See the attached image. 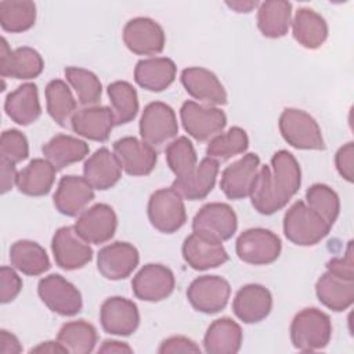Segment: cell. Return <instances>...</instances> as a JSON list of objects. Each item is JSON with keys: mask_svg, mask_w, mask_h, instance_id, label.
<instances>
[{"mask_svg": "<svg viewBox=\"0 0 354 354\" xmlns=\"http://www.w3.org/2000/svg\"><path fill=\"white\" fill-rule=\"evenodd\" d=\"M36 21V6L29 0L0 1V25L10 33L29 30Z\"/></svg>", "mask_w": 354, "mask_h": 354, "instance_id": "cell-39", "label": "cell"}, {"mask_svg": "<svg viewBox=\"0 0 354 354\" xmlns=\"http://www.w3.org/2000/svg\"><path fill=\"white\" fill-rule=\"evenodd\" d=\"M271 184L278 198L288 205L293 195L297 194L301 184L300 165L296 158L286 149L275 152L271 158Z\"/></svg>", "mask_w": 354, "mask_h": 354, "instance_id": "cell-25", "label": "cell"}, {"mask_svg": "<svg viewBox=\"0 0 354 354\" xmlns=\"http://www.w3.org/2000/svg\"><path fill=\"white\" fill-rule=\"evenodd\" d=\"M329 231L330 225L303 201L295 202L283 216V234L295 245H317Z\"/></svg>", "mask_w": 354, "mask_h": 354, "instance_id": "cell-2", "label": "cell"}, {"mask_svg": "<svg viewBox=\"0 0 354 354\" xmlns=\"http://www.w3.org/2000/svg\"><path fill=\"white\" fill-rule=\"evenodd\" d=\"M44 158L51 162L57 170L80 162L88 155V144L77 137L57 134L41 148Z\"/></svg>", "mask_w": 354, "mask_h": 354, "instance_id": "cell-34", "label": "cell"}, {"mask_svg": "<svg viewBox=\"0 0 354 354\" xmlns=\"http://www.w3.org/2000/svg\"><path fill=\"white\" fill-rule=\"evenodd\" d=\"M122 165L108 148L97 149L83 166V177L94 189L106 191L122 177Z\"/></svg>", "mask_w": 354, "mask_h": 354, "instance_id": "cell-27", "label": "cell"}, {"mask_svg": "<svg viewBox=\"0 0 354 354\" xmlns=\"http://www.w3.org/2000/svg\"><path fill=\"white\" fill-rule=\"evenodd\" d=\"M147 210L152 227L163 234L176 232L187 221L183 198L171 187L155 191L148 201Z\"/></svg>", "mask_w": 354, "mask_h": 354, "instance_id": "cell-4", "label": "cell"}, {"mask_svg": "<svg viewBox=\"0 0 354 354\" xmlns=\"http://www.w3.org/2000/svg\"><path fill=\"white\" fill-rule=\"evenodd\" d=\"M180 118L184 130L196 141L212 140L227 124V116L220 108L195 101H185L181 105Z\"/></svg>", "mask_w": 354, "mask_h": 354, "instance_id": "cell-6", "label": "cell"}, {"mask_svg": "<svg viewBox=\"0 0 354 354\" xmlns=\"http://www.w3.org/2000/svg\"><path fill=\"white\" fill-rule=\"evenodd\" d=\"M181 252L185 263L196 271L216 268L228 261V253L221 241L195 231L184 239Z\"/></svg>", "mask_w": 354, "mask_h": 354, "instance_id": "cell-12", "label": "cell"}, {"mask_svg": "<svg viewBox=\"0 0 354 354\" xmlns=\"http://www.w3.org/2000/svg\"><path fill=\"white\" fill-rule=\"evenodd\" d=\"M112 112L115 116V124H126L131 122L138 113V97L136 88L123 80L111 83L106 88Z\"/></svg>", "mask_w": 354, "mask_h": 354, "instance_id": "cell-40", "label": "cell"}, {"mask_svg": "<svg viewBox=\"0 0 354 354\" xmlns=\"http://www.w3.org/2000/svg\"><path fill=\"white\" fill-rule=\"evenodd\" d=\"M176 279L173 271L163 266L145 264L133 278L131 289L137 299L144 301H160L171 295Z\"/></svg>", "mask_w": 354, "mask_h": 354, "instance_id": "cell-14", "label": "cell"}, {"mask_svg": "<svg viewBox=\"0 0 354 354\" xmlns=\"http://www.w3.org/2000/svg\"><path fill=\"white\" fill-rule=\"evenodd\" d=\"M225 4L236 12H250L254 7L259 6L257 1H227Z\"/></svg>", "mask_w": 354, "mask_h": 354, "instance_id": "cell-55", "label": "cell"}, {"mask_svg": "<svg viewBox=\"0 0 354 354\" xmlns=\"http://www.w3.org/2000/svg\"><path fill=\"white\" fill-rule=\"evenodd\" d=\"M73 227L86 242L100 245L115 235L118 217L109 205L95 203L79 214Z\"/></svg>", "mask_w": 354, "mask_h": 354, "instance_id": "cell-15", "label": "cell"}, {"mask_svg": "<svg viewBox=\"0 0 354 354\" xmlns=\"http://www.w3.org/2000/svg\"><path fill=\"white\" fill-rule=\"evenodd\" d=\"M44 69V61L39 51L32 47H18L11 50L7 40L1 37L0 44V75L29 80L37 77Z\"/></svg>", "mask_w": 354, "mask_h": 354, "instance_id": "cell-16", "label": "cell"}, {"mask_svg": "<svg viewBox=\"0 0 354 354\" xmlns=\"http://www.w3.org/2000/svg\"><path fill=\"white\" fill-rule=\"evenodd\" d=\"M292 32L295 40L308 50L321 47L328 37V25L324 17L311 8L301 7L296 11Z\"/></svg>", "mask_w": 354, "mask_h": 354, "instance_id": "cell-33", "label": "cell"}, {"mask_svg": "<svg viewBox=\"0 0 354 354\" xmlns=\"http://www.w3.org/2000/svg\"><path fill=\"white\" fill-rule=\"evenodd\" d=\"M4 111L19 126H28L36 122L41 115L37 86L35 83H25L10 93L4 101Z\"/></svg>", "mask_w": 354, "mask_h": 354, "instance_id": "cell-29", "label": "cell"}, {"mask_svg": "<svg viewBox=\"0 0 354 354\" xmlns=\"http://www.w3.org/2000/svg\"><path fill=\"white\" fill-rule=\"evenodd\" d=\"M181 83L185 91L205 105L227 104V93L218 77L209 69L191 66L181 72Z\"/></svg>", "mask_w": 354, "mask_h": 354, "instance_id": "cell-22", "label": "cell"}, {"mask_svg": "<svg viewBox=\"0 0 354 354\" xmlns=\"http://www.w3.org/2000/svg\"><path fill=\"white\" fill-rule=\"evenodd\" d=\"M159 354H174V353H201L199 346L185 336H171L165 339L159 348Z\"/></svg>", "mask_w": 354, "mask_h": 354, "instance_id": "cell-50", "label": "cell"}, {"mask_svg": "<svg viewBox=\"0 0 354 354\" xmlns=\"http://www.w3.org/2000/svg\"><path fill=\"white\" fill-rule=\"evenodd\" d=\"M123 41L137 55H156L163 51L166 36L163 28L156 21L137 17L124 25Z\"/></svg>", "mask_w": 354, "mask_h": 354, "instance_id": "cell-11", "label": "cell"}, {"mask_svg": "<svg viewBox=\"0 0 354 354\" xmlns=\"http://www.w3.org/2000/svg\"><path fill=\"white\" fill-rule=\"evenodd\" d=\"M115 124V116L109 106H87L76 111L71 120V129L91 141L104 142L109 138Z\"/></svg>", "mask_w": 354, "mask_h": 354, "instance_id": "cell-26", "label": "cell"}, {"mask_svg": "<svg viewBox=\"0 0 354 354\" xmlns=\"http://www.w3.org/2000/svg\"><path fill=\"white\" fill-rule=\"evenodd\" d=\"M177 66L167 57H151L137 62L134 68L136 83L148 91H163L176 79Z\"/></svg>", "mask_w": 354, "mask_h": 354, "instance_id": "cell-28", "label": "cell"}, {"mask_svg": "<svg viewBox=\"0 0 354 354\" xmlns=\"http://www.w3.org/2000/svg\"><path fill=\"white\" fill-rule=\"evenodd\" d=\"M140 136L152 148L162 147L178 133L177 118L173 108L165 102H149L140 119Z\"/></svg>", "mask_w": 354, "mask_h": 354, "instance_id": "cell-7", "label": "cell"}, {"mask_svg": "<svg viewBox=\"0 0 354 354\" xmlns=\"http://www.w3.org/2000/svg\"><path fill=\"white\" fill-rule=\"evenodd\" d=\"M98 353H116V354H123V353H133V348L124 343V342H119V340H105L102 343V346L98 348Z\"/></svg>", "mask_w": 354, "mask_h": 354, "instance_id": "cell-53", "label": "cell"}, {"mask_svg": "<svg viewBox=\"0 0 354 354\" xmlns=\"http://www.w3.org/2000/svg\"><path fill=\"white\" fill-rule=\"evenodd\" d=\"M217 174L218 162L210 156H206L187 177L176 178L171 184V188L183 199L201 201L205 199L214 188Z\"/></svg>", "mask_w": 354, "mask_h": 354, "instance_id": "cell-24", "label": "cell"}, {"mask_svg": "<svg viewBox=\"0 0 354 354\" xmlns=\"http://www.w3.org/2000/svg\"><path fill=\"white\" fill-rule=\"evenodd\" d=\"M292 24V4L283 0H267L257 10V28L263 36L278 39L288 33Z\"/></svg>", "mask_w": 354, "mask_h": 354, "instance_id": "cell-35", "label": "cell"}, {"mask_svg": "<svg viewBox=\"0 0 354 354\" xmlns=\"http://www.w3.org/2000/svg\"><path fill=\"white\" fill-rule=\"evenodd\" d=\"M30 353H51V354H54V353H68V351L58 340L57 342L48 340V342H43L39 346L30 348Z\"/></svg>", "mask_w": 354, "mask_h": 354, "instance_id": "cell-54", "label": "cell"}, {"mask_svg": "<svg viewBox=\"0 0 354 354\" xmlns=\"http://www.w3.org/2000/svg\"><path fill=\"white\" fill-rule=\"evenodd\" d=\"M94 199V188L84 177L64 176L54 194L55 209L68 217H76L86 210V206Z\"/></svg>", "mask_w": 354, "mask_h": 354, "instance_id": "cell-21", "label": "cell"}, {"mask_svg": "<svg viewBox=\"0 0 354 354\" xmlns=\"http://www.w3.org/2000/svg\"><path fill=\"white\" fill-rule=\"evenodd\" d=\"M113 153L123 170L133 177L149 174L158 162L156 149L136 137H123L115 141Z\"/></svg>", "mask_w": 354, "mask_h": 354, "instance_id": "cell-18", "label": "cell"}, {"mask_svg": "<svg viewBox=\"0 0 354 354\" xmlns=\"http://www.w3.org/2000/svg\"><path fill=\"white\" fill-rule=\"evenodd\" d=\"M260 169V158L256 153H246L221 174L220 188L228 199H243L250 195L253 183Z\"/></svg>", "mask_w": 354, "mask_h": 354, "instance_id": "cell-20", "label": "cell"}, {"mask_svg": "<svg viewBox=\"0 0 354 354\" xmlns=\"http://www.w3.org/2000/svg\"><path fill=\"white\" fill-rule=\"evenodd\" d=\"M57 340L72 354H88L94 350L97 343L95 328L84 321H71L61 326Z\"/></svg>", "mask_w": 354, "mask_h": 354, "instance_id": "cell-38", "label": "cell"}, {"mask_svg": "<svg viewBox=\"0 0 354 354\" xmlns=\"http://www.w3.org/2000/svg\"><path fill=\"white\" fill-rule=\"evenodd\" d=\"M307 206L322 217L330 227L339 217L340 201L337 194L326 184H314L306 191Z\"/></svg>", "mask_w": 354, "mask_h": 354, "instance_id": "cell-45", "label": "cell"}, {"mask_svg": "<svg viewBox=\"0 0 354 354\" xmlns=\"http://www.w3.org/2000/svg\"><path fill=\"white\" fill-rule=\"evenodd\" d=\"M66 80L77 95V102L83 106H94L100 102L102 84L95 73L88 69L68 66L64 71Z\"/></svg>", "mask_w": 354, "mask_h": 354, "instance_id": "cell-41", "label": "cell"}, {"mask_svg": "<svg viewBox=\"0 0 354 354\" xmlns=\"http://www.w3.org/2000/svg\"><path fill=\"white\" fill-rule=\"evenodd\" d=\"M249 196L252 201V206L260 214L270 216L286 206L278 198V195L275 194V191L272 188L271 170H270V166H267V165L260 166Z\"/></svg>", "mask_w": 354, "mask_h": 354, "instance_id": "cell-42", "label": "cell"}, {"mask_svg": "<svg viewBox=\"0 0 354 354\" xmlns=\"http://www.w3.org/2000/svg\"><path fill=\"white\" fill-rule=\"evenodd\" d=\"M242 337L239 324L223 317L209 325L203 336V347L209 354H235L241 350Z\"/></svg>", "mask_w": 354, "mask_h": 354, "instance_id": "cell-30", "label": "cell"}, {"mask_svg": "<svg viewBox=\"0 0 354 354\" xmlns=\"http://www.w3.org/2000/svg\"><path fill=\"white\" fill-rule=\"evenodd\" d=\"M326 271L343 278L354 281V256H353V241L347 243L346 252L342 257L330 259L326 263Z\"/></svg>", "mask_w": 354, "mask_h": 354, "instance_id": "cell-48", "label": "cell"}, {"mask_svg": "<svg viewBox=\"0 0 354 354\" xmlns=\"http://www.w3.org/2000/svg\"><path fill=\"white\" fill-rule=\"evenodd\" d=\"M272 308L270 290L259 283L242 286L232 301V311L245 324H257L268 317Z\"/></svg>", "mask_w": 354, "mask_h": 354, "instance_id": "cell-23", "label": "cell"}, {"mask_svg": "<svg viewBox=\"0 0 354 354\" xmlns=\"http://www.w3.org/2000/svg\"><path fill=\"white\" fill-rule=\"evenodd\" d=\"M29 155V145L26 137L15 129L1 133L0 138V158L14 165L25 160Z\"/></svg>", "mask_w": 354, "mask_h": 354, "instance_id": "cell-46", "label": "cell"}, {"mask_svg": "<svg viewBox=\"0 0 354 354\" xmlns=\"http://www.w3.org/2000/svg\"><path fill=\"white\" fill-rule=\"evenodd\" d=\"M37 295L53 313L62 317H73L83 307L77 288L59 274L41 278L37 285Z\"/></svg>", "mask_w": 354, "mask_h": 354, "instance_id": "cell-8", "label": "cell"}, {"mask_svg": "<svg viewBox=\"0 0 354 354\" xmlns=\"http://www.w3.org/2000/svg\"><path fill=\"white\" fill-rule=\"evenodd\" d=\"M236 228L238 218L234 209L221 202L206 203L192 220V231L213 236L221 242L232 238Z\"/></svg>", "mask_w": 354, "mask_h": 354, "instance_id": "cell-13", "label": "cell"}, {"mask_svg": "<svg viewBox=\"0 0 354 354\" xmlns=\"http://www.w3.org/2000/svg\"><path fill=\"white\" fill-rule=\"evenodd\" d=\"M231 286L227 279L218 275H202L195 278L187 289V299L191 306L203 314L221 311L230 299Z\"/></svg>", "mask_w": 354, "mask_h": 354, "instance_id": "cell-9", "label": "cell"}, {"mask_svg": "<svg viewBox=\"0 0 354 354\" xmlns=\"http://www.w3.org/2000/svg\"><path fill=\"white\" fill-rule=\"evenodd\" d=\"M165 152H166L167 166L170 167L176 178L187 177L189 173L194 171V169L198 165V156H196L195 148L185 136H181L173 140L166 147Z\"/></svg>", "mask_w": 354, "mask_h": 354, "instance_id": "cell-44", "label": "cell"}, {"mask_svg": "<svg viewBox=\"0 0 354 354\" xmlns=\"http://www.w3.org/2000/svg\"><path fill=\"white\" fill-rule=\"evenodd\" d=\"M138 250L129 242H113L104 246L97 256L100 274L109 281L127 278L138 266Z\"/></svg>", "mask_w": 354, "mask_h": 354, "instance_id": "cell-19", "label": "cell"}, {"mask_svg": "<svg viewBox=\"0 0 354 354\" xmlns=\"http://www.w3.org/2000/svg\"><path fill=\"white\" fill-rule=\"evenodd\" d=\"M332 322L326 313L308 307L297 313L290 324V342L300 351H317L328 346Z\"/></svg>", "mask_w": 354, "mask_h": 354, "instance_id": "cell-1", "label": "cell"}, {"mask_svg": "<svg viewBox=\"0 0 354 354\" xmlns=\"http://www.w3.org/2000/svg\"><path fill=\"white\" fill-rule=\"evenodd\" d=\"M0 171H1V194H6L14 185H17L18 171L14 163L1 158H0Z\"/></svg>", "mask_w": 354, "mask_h": 354, "instance_id": "cell-51", "label": "cell"}, {"mask_svg": "<svg viewBox=\"0 0 354 354\" xmlns=\"http://www.w3.org/2000/svg\"><path fill=\"white\" fill-rule=\"evenodd\" d=\"M249 147V138L243 129L234 126L225 133H220L209 141L206 155L217 162L228 160L235 155L243 153Z\"/></svg>", "mask_w": 354, "mask_h": 354, "instance_id": "cell-43", "label": "cell"}, {"mask_svg": "<svg viewBox=\"0 0 354 354\" xmlns=\"http://www.w3.org/2000/svg\"><path fill=\"white\" fill-rule=\"evenodd\" d=\"M10 263L19 272L41 275L50 268V259L43 246L29 239H19L10 248Z\"/></svg>", "mask_w": 354, "mask_h": 354, "instance_id": "cell-36", "label": "cell"}, {"mask_svg": "<svg viewBox=\"0 0 354 354\" xmlns=\"http://www.w3.org/2000/svg\"><path fill=\"white\" fill-rule=\"evenodd\" d=\"M51 250L58 267L73 271L84 267L93 259V249L75 230V227H61L51 241Z\"/></svg>", "mask_w": 354, "mask_h": 354, "instance_id": "cell-10", "label": "cell"}, {"mask_svg": "<svg viewBox=\"0 0 354 354\" xmlns=\"http://www.w3.org/2000/svg\"><path fill=\"white\" fill-rule=\"evenodd\" d=\"M335 165L339 174L348 183L354 180V145L347 142L340 147L335 155Z\"/></svg>", "mask_w": 354, "mask_h": 354, "instance_id": "cell-49", "label": "cell"}, {"mask_svg": "<svg viewBox=\"0 0 354 354\" xmlns=\"http://www.w3.org/2000/svg\"><path fill=\"white\" fill-rule=\"evenodd\" d=\"M100 321L106 333L129 336L134 333L140 325V313L134 301L126 297L113 296L102 303Z\"/></svg>", "mask_w": 354, "mask_h": 354, "instance_id": "cell-17", "label": "cell"}, {"mask_svg": "<svg viewBox=\"0 0 354 354\" xmlns=\"http://www.w3.org/2000/svg\"><path fill=\"white\" fill-rule=\"evenodd\" d=\"M46 105L51 119L61 127H71V120L76 113L77 102L61 79H54L46 86Z\"/></svg>", "mask_w": 354, "mask_h": 354, "instance_id": "cell-37", "label": "cell"}, {"mask_svg": "<svg viewBox=\"0 0 354 354\" xmlns=\"http://www.w3.org/2000/svg\"><path fill=\"white\" fill-rule=\"evenodd\" d=\"M278 127L283 140L297 149H324V137L317 120L307 112L296 108L282 111Z\"/></svg>", "mask_w": 354, "mask_h": 354, "instance_id": "cell-3", "label": "cell"}, {"mask_svg": "<svg viewBox=\"0 0 354 354\" xmlns=\"http://www.w3.org/2000/svg\"><path fill=\"white\" fill-rule=\"evenodd\" d=\"M318 300L333 311H344L354 303V281L343 279L329 271L324 272L317 283Z\"/></svg>", "mask_w": 354, "mask_h": 354, "instance_id": "cell-32", "label": "cell"}, {"mask_svg": "<svg viewBox=\"0 0 354 354\" xmlns=\"http://www.w3.org/2000/svg\"><path fill=\"white\" fill-rule=\"evenodd\" d=\"M55 166L47 159L36 158L18 171L17 188L21 194L28 196L47 195L55 181Z\"/></svg>", "mask_w": 354, "mask_h": 354, "instance_id": "cell-31", "label": "cell"}, {"mask_svg": "<svg viewBox=\"0 0 354 354\" xmlns=\"http://www.w3.org/2000/svg\"><path fill=\"white\" fill-rule=\"evenodd\" d=\"M22 289V279L19 275L7 266L0 268V301L7 304L12 301Z\"/></svg>", "mask_w": 354, "mask_h": 354, "instance_id": "cell-47", "label": "cell"}, {"mask_svg": "<svg viewBox=\"0 0 354 354\" xmlns=\"http://www.w3.org/2000/svg\"><path fill=\"white\" fill-rule=\"evenodd\" d=\"M281 239L266 228H249L243 231L235 243L238 257L248 264L266 266L274 263L281 254Z\"/></svg>", "mask_w": 354, "mask_h": 354, "instance_id": "cell-5", "label": "cell"}, {"mask_svg": "<svg viewBox=\"0 0 354 354\" xmlns=\"http://www.w3.org/2000/svg\"><path fill=\"white\" fill-rule=\"evenodd\" d=\"M22 351V346L18 337L6 329L0 330V354H18Z\"/></svg>", "mask_w": 354, "mask_h": 354, "instance_id": "cell-52", "label": "cell"}]
</instances>
